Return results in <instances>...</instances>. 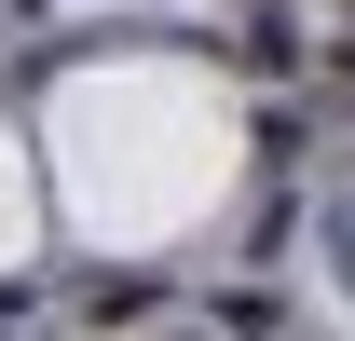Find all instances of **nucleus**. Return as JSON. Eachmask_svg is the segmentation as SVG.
<instances>
[{
	"mask_svg": "<svg viewBox=\"0 0 355 341\" xmlns=\"http://www.w3.org/2000/svg\"><path fill=\"white\" fill-rule=\"evenodd\" d=\"M232 69H260V82H287V69H301V42H287V14H246V28H232Z\"/></svg>",
	"mask_w": 355,
	"mask_h": 341,
	"instance_id": "obj_1",
	"label": "nucleus"
},
{
	"mask_svg": "<svg viewBox=\"0 0 355 341\" xmlns=\"http://www.w3.org/2000/svg\"><path fill=\"white\" fill-rule=\"evenodd\" d=\"M150 300H164V287H150V273H83V314H96V328H137Z\"/></svg>",
	"mask_w": 355,
	"mask_h": 341,
	"instance_id": "obj_2",
	"label": "nucleus"
},
{
	"mask_svg": "<svg viewBox=\"0 0 355 341\" xmlns=\"http://www.w3.org/2000/svg\"><path fill=\"white\" fill-rule=\"evenodd\" d=\"M328 273H342V287H355V205L328 218Z\"/></svg>",
	"mask_w": 355,
	"mask_h": 341,
	"instance_id": "obj_3",
	"label": "nucleus"
},
{
	"mask_svg": "<svg viewBox=\"0 0 355 341\" xmlns=\"http://www.w3.org/2000/svg\"><path fill=\"white\" fill-rule=\"evenodd\" d=\"M342 82H355V42H342Z\"/></svg>",
	"mask_w": 355,
	"mask_h": 341,
	"instance_id": "obj_4",
	"label": "nucleus"
}]
</instances>
